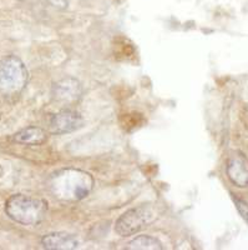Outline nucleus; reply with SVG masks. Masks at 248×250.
I'll return each mask as SVG.
<instances>
[{"mask_svg": "<svg viewBox=\"0 0 248 250\" xmlns=\"http://www.w3.org/2000/svg\"><path fill=\"white\" fill-rule=\"evenodd\" d=\"M227 175L236 187L248 185V163L242 154H234L227 163Z\"/></svg>", "mask_w": 248, "mask_h": 250, "instance_id": "obj_8", "label": "nucleus"}, {"mask_svg": "<svg viewBox=\"0 0 248 250\" xmlns=\"http://www.w3.org/2000/svg\"><path fill=\"white\" fill-rule=\"evenodd\" d=\"M126 248L133 250H161L164 249V245L153 236L140 235L131 240Z\"/></svg>", "mask_w": 248, "mask_h": 250, "instance_id": "obj_10", "label": "nucleus"}, {"mask_svg": "<svg viewBox=\"0 0 248 250\" xmlns=\"http://www.w3.org/2000/svg\"><path fill=\"white\" fill-rule=\"evenodd\" d=\"M233 202H234V204H236L238 211H240V214L242 215V218L248 223V204L247 203H245L243 200L238 199V198H236V196H233Z\"/></svg>", "mask_w": 248, "mask_h": 250, "instance_id": "obj_11", "label": "nucleus"}, {"mask_svg": "<svg viewBox=\"0 0 248 250\" xmlns=\"http://www.w3.org/2000/svg\"><path fill=\"white\" fill-rule=\"evenodd\" d=\"M156 211L151 205H138L133 208L117 219L115 231L121 236H131L155 222Z\"/></svg>", "mask_w": 248, "mask_h": 250, "instance_id": "obj_4", "label": "nucleus"}, {"mask_svg": "<svg viewBox=\"0 0 248 250\" xmlns=\"http://www.w3.org/2000/svg\"><path fill=\"white\" fill-rule=\"evenodd\" d=\"M80 97H81V85L74 78L60 80L53 88L54 100L61 106L73 105L79 102Z\"/></svg>", "mask_w": 248, "mask_h": 250, "instance_id": "obj_6", "label": "nucleus"}, {"mask_svg": "<svg viewBox=\"0 0 248 250\" xmlns=\"http://www.w3.org/2000/svg\"><path fill=\"white\" fill-rule=\"evenodd\" d=\"M49 187L57 199L76 202L84 199L93 190L94 179L82 170L64 169L51 175Z\"/></svg>", "mask_w": 248, "mask_h": 250, "instance_id": "obj_1", "label": "nucleus"}, {"mask_svg": "<svg viewBox=\"0 0 248 250\" xmlns=\"http://www.w3.org/2000/svg\"><path fill=\"white\" fill-rule=\"evenodd\" d=\"M41 245L48 250H74L80 247V240L74 234L57 231L42 236Z\"/></svg>", "mask_w": 248, "mask_h": 250, "instance_id": "obj_7", "label": "nucleus"}, {"mask_svg": "<svg viewBox=\"0 0 248 250\" xmlns=\"http://www.w3.org/2000/svg\"><path fill=\"white\" fill-rule=\"evenodd\" d=\"M48 211L45 200L25 195L15 194L5 203V213L15 223L26 227H34L44 220Z\"/></svg>", "mask_w": 248, "mask_h": 250, "instance_id": "obj_2", "label": "nucleus"}, {"mask_svg": "<svg viewBox=\"0 0 248 250\" xmlns=\"http://www.w3.org/2000/svg\"><path fill=\"white\" fill-rule=\"evenodd\" d=\"M29 80L25 64L15 55L0 59V95L5 99L18 98L23 93Z\"/></svg>", "mask_w": 248, "mask_h": 250, "instance_id": "obj_3", "label": "nucleus"}, {"mask_svg": "<svg viewBox=\"0 0 248 250\" xmlns=\"http://www.w3.org/2000/svg\"><path fill=\"white\" fill-rule=\"evenodd\" d=\"M12 140L17 144L21 145H42L48 140V134L44 129L39 126H28L25 129H21L18 133L13 135Z\"/></svg>", "mask_w": 248, "mask_h": 250, "instance_id": "obj_9", "label": "nucleus"}, {"mask_svg": "<svg viewBox=\"0 0 248 250\" xmlns=\"http://www.w3.org/2000/svg\"><path fill=\"white\" fill-rule=\"evenodd\" d=\"M84 126V118L77 111L65 109L55 114L49 124V131L51 134H68Z\"/></svg>", "mask_w": 248, "mask_h": 250, "instance_id": "obj_5", "label": "nucleus"}]
</instances>
